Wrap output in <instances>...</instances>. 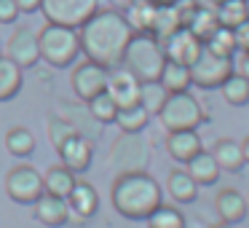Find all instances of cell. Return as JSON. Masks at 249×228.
Instances as JSON below:
<instances>
[{
    "instance_id": "cell-3",
    "label": "cell",
    "mask_w": 249,
    "mask_h": 228,
    "mask_svg": "<svg viewBox=\"0 0 249 228\" xmlns=\"http://www.w3.org/2000/svg\"><path fill=\"white\" fill-rule=\"evenodd\" d=\"M163 62H166V54H163L161 40L153 38L150 33H134L124 51L121 67H126L140 83H147L161 78Z\"/></svg>"
},
{
    "instance_id": "cell-36",
    "label": "cell",
    "mask_w": 249,
    "mask_h": 228,
    "mask_svg": "<svg viewBox=\"0 0 249 228\" xmlns=\"http://www.w3.org/2000/svg\"><path fill=\"white\" fill-rule=\"evenodd\" d=\"M233 35H236V46H238V51H249V19L238 24V27L233 30Z\"/></svg>"
},
{
    "instance_id": "cell-9",
    "label": "cell",
    "mask_w": 249,
    "mask_h": 228,
    "mask_svg": "<svg viewBox=\"0 0 249 228\" xmlns=\"http://www.w3.org/2000/svg\"><path fill=\"white\" fill-rule=\"evenodd\" d=\"M107 89V70L97 62H81V65L72 70V92L78 99L83 102H91L97 94H102Z\"/></svg>"
},
{
    "instance_id": "cell-2",
    "label": "cell",
    "mask_w": 249,
    "mask_h": 228,
    "mask_svg": "<svg viewBox=\"0 0 249 228\" xmlns=\"http://www.w3.org/2000/svg\"><path fill=\"white\" fill-rule=\"evenodd\" d=\"M110 199L126 220H147L156 207L163 204V190L147 172H124L115 177Z\"/></svg>"
},
{
    "instance_id": "cell-8",
    "label": "cell",
    "mask_w": 249,
    "mask_h": 228,
    "mask_svg": "<svg viewBox=\"0 0 249 228\" xmlns=\"http://www.w3.org/2000/svg\"><path fill=\"white\" fill-rule=\"evenodd\" d=\"M6 190L17 204H35V201L43 196V174L35 167H27V164H19L8 172L6 177Z\"/></svg>"
},
{
    "instance_id": "cell-28",
    "label": "cell",
    "mask_w": 249,
    "mask_h": 228,
    "mask_svg": "<svg viewBox=\"0 0 249 228\" xmlns=\"http://www.w3.org/2000/svg\"><path fill=\"white\" fill-rule=\"evenodd\" d=\"M217 22L222 24V27H231L236 30L241 22H247L249 14H247V0H225V3H220L217 6Z\"/></svg>"
},
{
    "instance_id": "cell-34",
    "label": "cell",
    "mask_w": 249,
    "mask_h": 228,
    "mask_svg": "<svg viewBox=\"0 0 249 228\" xmlns=\"http://www.w3.org/2000/svg\"><path fill=\"white\" fill-rule=\"evenodd\" d=\"M70 134H75V126L67 124V121L56 118V121H51V124H49V140H51V145H54V148H59Z\"/></svg>"
},
{
    "instance_id": "cell-21",
    "label": "cell",
    "mask_w": 249,
    "mask_h": 228,
    "mask_svg": "<svg viewBox=\"0 0 249 228\" xmlns=\"http://www.w3.org/2000/svg\"><path fill=\"white\" fill-rule=\"evenodd\" d=\"M212 156H214L217 167L225 169V172H241V167H244L241 142L228 140V137H222V140L214 142V151H212Z\"/></svg>"
},
{
    "instance_id": "cell-41",
    "label": "cell",
    "mask_w": 249,
    "mask_h": 228,
    "mask_svg": "<svg viewBox=\"0 0 249 228\" xmlns=\"http://www.w3.org/2000/svg\"><path fill=\"white\" fill-rule=\"evenodd\" d=\"M212 228H233V226H228V223H217V226H212Z\"/></svg>"
},
{
    "instance_id": "cell-23",
    "label": "cell",
    "mask_w": 249,
    "mask_h": 228,
    "mask_svg": "<svg viewBox=\"0 0 249 228\" xmlns=\"http://www.w3.org/2000/svg\"><path fill=\"white\" fill-rule=\"evenodd\" d=\"M75 183H78V180H75V172H70L67 167H51L49 172L43 174V188H46V193L59 196V199H67Z\"/></svg>"
},
{
    "instance_id": "cell-22",
    "label": "cell",
    "mask_w": 249,
    "mask_h": 228,
    "mask_svg": "<svg viewBox=\"0 0 249 228\" xmlns=\"http://www.w3.org/2000/svg\"><path fill=\"white\" fill-rule=\"evenodd\" d=\"M161 86L166 89L169 94H177V92H188L193 86L190 81V67L188 65H179V62H172L166 59L163 62V70H161Z\"/></svg>"
},
{
    "instance_id": "cell-35",
    "label": "cell",
    "mask_w": 249,
    "mask_h": 228,
    "mask_svg": "<svg viewBox=\"0 0 249 228\" xmlns=\"http://www.w3.org/2000/svg\"><path fill=\"white\" fill-rule=\"evenodd\" d=\"M19 19L17 0H0V24H14Z\"/></svg>"
},
{
    "instance_id": "cell-11",
    "label": "cell",
    "mask_w": 249,
    "mask_h": 228,
    "mask_svg": "<svg viewBox=\"0 0 249 228\" xmlns=\"http://www.w3.org/2000/svg\"><path fill=\"white\" fill-rule=\"evenodd\" d=\"M105 92L110 94V99L118 108H131L140 102V81L121 65L107 70V89Z\"/></svg>"
},
{
    "instance_id": "cell-4",
    "label": "cell",
    "mask_w": 249,
    "mask_h": 228,
    "mask_svg": "<svg viewBox=\"0 0 249 228\" xmlns=\"http://www.w3.org/2000/svg\"><path fill=\"white\" fill-rule=\"evenodd\" d=\"M38 49H40V59H46L51 67H70L81 54L78 30L46 22L43 30L38 33Z\"/></svg>"
},
{
    "instance_id": "cell-25",
    "label": "cell",
    "mask_w": 249,
    "mask_h": 228,
    "mask_svg": "<svg viewBox=\"0 0 249 228\" xmlns=\"http://www.w3.org/2000/svg\"><path fill=\"white\" fill-rule=\"evenodd\" d=\"M147 121H150V113H147L140 102L131 105V108H118V113H115V124H118L121 132H126V134L142 132L147 126Z\"/></svg>"
},
{
    "instance_id": "cell-38",
    "label": "cell",
    "mask_w": 249,
    "mask_h": 228,
    "mask_svg": "<svg viewBox=\"0 0 249 228\" xmlns=\"http://www.w3.org/2000/svg\"><path fill=\"white\" fill-rule=\"evenodd\" d=\"M238 73L249 81V51H241V59H238Z\"/></svg>"
},
{
    "instance_id": "cell-12",
    "label": "cell",
    "mask_w": 249,
    "mask_h": 228,
    "mask_svg": "<svg viewBox=\"0 0 249 228\" xmlns=\"http://www.w3.org/2000/svg\"><path fill=\"white\" fill-rule=\"evenodd\" d=\"M59 158H62V167H67L70 172H86L91 167V158H94V145L91 140H86L83 134H70L59 148Z\"/></svg>"
},
{
    "instance_id": "cell-40",
    "label": "cell",
    "mask_w": 249,
    "mask_h": 228,
    "mask_svg": "<svg viewBox=\"0 0 249 228\" xmlns=\"http://www.w3.org/2000/svg\"><path fill=\"white\" fill-rule=\"evenodd\" d=\"M241 156H244V164H249V137L241 142Z\"/></svg>"
},
{
    "instance_id": "cell-17",
    "label": "cell",
    "mask_w": 249,
    "mask_h": 228,
    "mask_svg": "<svg viewBox=\"0 0 249 228\" xmlns=\"http://www.w3.org/2000/svg\"><path fill=\"white\" fill-rule=\"evenodd\" d=\"M67 207H70V215H78L81 220H89L99 209V193L89 183H75L70 196H67Z\"/></svg>"
},
{
    "instance_id": "cell-30",
    "label": "cell",
    "mask_w": 249,
    "mask_h": 228,
    "mask_svg": "<svg viewBox=\"0 0 249 228\" xmlns=\"http://www.w3.org/2000/svg\"><path fill=\"white\" fill-rule=\"evenodd\" d=\"M204 49H209L212 54H220V57H233L238 51L236 46V35H233L231 27H217L214 33H212L209 40H204Z\"/></svg>"
},
{
    "instance_id": "cell-14",
    "label": "cell",
    "mask_w": 249,
    "mask_h": 228,
    "mask_svg": "<svg viewBox=\"0 0 249 228\" xmlns=\"http://www.w3.org/2000/svg\"><path fill=\"white\" fill-rule=\"evenodd\" d=\"M33 207H35V217H38V223H43V226H49V228H59V226H65V223L70 220L67 199L51 196V193H46V190Z\"/></svg>"
},
{
    "instance_id": "cell-20",
    "label": "cell",
    "mask_w": 249,
    "mask_h": 228,
    "mask_svg": "<svg viewBox=\"0 0 249 228\" xmlns=\"http://www.w3.org/2000/svg\"><path fill=\"white\" fill-rule=\"evenodd\" d=\"M22 89V67L11 57H0V102L14 99Z\"/></svg>"
},
{
    "instance_id": "cell-29",
    "label": "cell",
    "mask_w": 249,
    "mask_h": 228,
    "mask_svg": "<svg viewBox=\"0 0 249 228\" xmlns=\"http://www.w3.org/2000/svg\"><path fill=\"white\" fill-rule=\"evenodd\" d=\"M6 148H8V153H11V156L27 158L30 153L35 151V137L30 134V129H24V126L8 129L6 132Z\"/></svg>"
},
{
    "instance_id": "cell-42",
    "label": "cell",
    "mask_w": 249,
    "mask_h": 228,
    "mask_svg": "<svg viewBox=\"0 0 249 228\" xmlns=\"http://www.w3.org/2000/svg\"><path fill=\"white\" fill-rule=\"evenodd\" d=\"M212 3H214V6H220V3H225V0H212Z\"/></svg>"
},
{
    "instance_id": "cell-6",
    "label": "cell",
    "mask_w": 249,
    "mask_h": 228,
    "mask_svg": "<svg viewBox=\"0 0 249 228\" xmlns=\"http://www.w3.org/2000/svg\"><path fill=\"white\" fill-rule=\"evenodd\" d=\"M99 8V0H43L40 11L46 22L65 24V27L78 30L94 11Z\"/></svg>"
},
{
    "instance_id": "cell-10",
    "label": "cell",
    "mask_w": 249,
    "mask_h": 228,
    "mask_svg": "<svg viewBox=\"0 0 249 228\" xmlns=\"http://www.w3.org/2000/svg\"><path fill=\"white\" fill-rule=\"evenodd\" d=\"M161 46H163L166 59L179 62V65H188V67L193 65V62L198 59V54L204 51V43H201L188 27H177L169 38L161 40Z\"/></svg>"
},
{
    "instance_id": "cell-1",
    "label": "cell",
    "mask_w": 249,
    "mask_h": 228,
    "mask_svg": "<svg viewBox=\"0 0 249 228\" xmlns=\"http://www.w3.org/2000/svg\"><path fill=\"white\" fill-rule=\"evenodd\" d=\"M131 35H134L131 24L126 22V17L121 11H115V8H97V11L78 27L81 51L86 54L89 62H97L105 70L121 65Z\"/></svg>"
},
{
    "instance_id": "cell-31",
    "label": "cell",
    "mask_w": 249,
    "mask_h": 228,
    "mask_svg": "<svg viewBox=\"0 0 249 228\" xmlns=\"http://www.w3.org/2000/svg\"><path fill=\"white\" fill-rule=\"evenodd\" d=\"M169 92L161 86V81H147V83H140V105L147 110V113H156L161 110V105L166 102Z\"/></svg>"
},
{
    "instance_id": "cell-16",
    "label": "cell",
    "mask_w": 249,
    "mask_h": 228,
    "mask_svg": "<svg viewBox=\"0 0 249 228\" xmlns=\"http://www.w3.org/2000/svg\"><path fill=\"white\" fill-rule=\"evenodd\" d=\"M214 207H217V215H220L222 223L228 226H238V223L247 217L249 207H247V199H244L238 190L233 188H222L214 199Z\"/></svg>"
},
{
    "instance_id": "cell-39",
    "label": "cell",
    "mask_w": 249,
    "mask_h": 228,
    "mask_svg": "<svg viewBox=\"0 0 249 228\" xmlns=\"http://www.w3.org/2000/svg\"><path fill=\"white\" fill-rule=\"evenodd\" d=\"M110 3H113V8H115V11H121V14H124V11H129V8L134 6L137 0H110Z\"/></svg>"
},
{
    "instance_id": "cell-26",
    "label": "cell",
    "mask_w": 249,
    "mask_h": 228,
    "mask_svg": "<svg viewBox=\"0 0 249 228\" xmlns=\"http://www.w3.org/2000/svg\"><path fill=\"white\" fill-rule=\"evenodd\" d=\"M222 97H225L228 105H236V108H244L249 102V81L241 76V73L233 70L231 76L222 81Z\"/></svg>"
},
{
    "instance_id": "cell-18",
    "label": "cell",
    "mask_w": 249,
    "mask_h": 228,
    "mask_svg": "<svg viewBox=\"0 0 249 228\" xmlns=\"http://www.w3.org/2000/svg\"><path fill=\"white\" fill-rule=\"evenodd\" d=\"M220 172H222V169L217 167L214 156L206 153V151L196 153V156L188 161V174L196 180L198 188H201V185H214L217 180H220Z\"/></svg>"
},
{
    "instance_id": "cell-32",
    "label": "cell",
    "mask_w": 249,
    "mask_h": 228,
    "mask_svg": "<svg viewBox=\"0 0 249 228\" xmlns=\"http://www.w3.org/2000/svg\"><path fill=\"white\" fill-rule=\"evenodd\" d=\"M147 223H150V228H185L182 212L177 207H166V204L156 207V212L147 217Z\"/></svg>"
},
{
    "instance_id": "cell-13",
    "label": "cell",
    "mask_w": 249,
    "mask_h": 228,
    "mask_svg": "<svg viewBox=\"0 0 249 228\" xmlns=\"http://www.w3.org/2000/svg\"><path fill=\"white\" fill-rule=\"evenodd\" d=\"M8 57H11L22 70L35 67V65H38V59H40L38 35L30 33V30H19V33L8 40Z\"/></svg>"
},
{
    "instance_id": "cell-24",
    "label": "cell",
    "mask_w": 249,
    "mask_h": 228,
    "mask_svg": "<svg viewBox=\"0 0 249 228\" xmlns=\"http://www.w3.org/2000/svg\"><path fill=\"white\" fill-rule=\"evenodd\" d=\"M156 11H158L156 3H150V0H137L129 11H124V17H126V22L131 24L134 33H153Z\"/></svg>"
},
{
    "instance_id": "cell-37",
    "label": "cell",
    "mask_w": 249,
    "mask_h": 228,
    "mask_svg": "<svg viewBox=\"0 0 249 228\" xmlns=\"http://www.w3.org/2000/svg\"><path fill=\"white\" fill-rule=\"evenodd\" d=\"M40 3H43V0H17L19 14H35V11H40Z\"/></svg>"
},
{
    "instance_id": "cell-15",
    "label": "cell",
    "mask_w": 249,
    "mask_h": 228,
    "mask_svg": "<svg viewBox=\"0 0 249 228\" xmlns=\"http://www.w3.org/2000/svg\"><path fill=\"white\" fill-rule=\"evenodd\" d=\"M204 151L201 145V137L196 129H182V132H169L166 137V153L179 164H188L196 153Z\"/></svg>"
},
{
    "instance_id": "cell-5",
    "label": "cell",
    "mask_w": 249,
    "mask_h": 228,
    "mask_svg": "<svg viewBox=\"0 0 249 228\" xmlns=\"http://www.w3.org/2000/svg\"><path fill=\"white\" fill-rule=\"evenodd\" d=\"M158 121L163 124L166 132H182V129H198L206 121V115L201 110L198 99L190 92H177V94H169L166 102L161 105Z\"/></svg>"
},
{
    "instance_id": "cell-43",
    "label": "cell",
    "mask_w": 249,
    "mask_h": 228,
    "mask_svg": "<svg viewBox=\"0 0 249 228\" xmlns=\"http://www.w3.org/2000/svg\"><path fill=\"white\" fill-rule=\"evenodd\" d=\"M247 14H249V0H247Z\"/></svg>"
},
{
    "instance_id": "cell-19",
    "label": "cell",
    "mask_w": 249,
    "mask_h": 228,
    "mask_svg": "<svg viewBox=\"0 0 249 228\" xmlns=\"http://www.w3.org/2000/svg\"><path fill=\"white\" fill-rule=\"evenodd\" d=\"M166 188H169V196H172L177 204H190L196 201L198 196V185L196 180L188 174V169H172L166 177Z\"/></svg>"
},
{
    "instance_id": "cell-33",
    "label": "cell",
    "mask_w": 249,
    "mask_h": 228,
    "mask_svg": "<svg viewBox=\"0 0 249 228\" xmlns=\"http://www.w3.org/2000/svg\"><path fill=\"white\" fill-rule=\"evenodd\" d=\"M89 108H91V115L99 121V124H115V113H118V105L110 99L107 92L97 94V97L89 102Z\"/></svg>"
},
{
    "instance_id": "cell-27",
    "label": "cell",
    "mask_w": 249,
    "mask_h": 228,
    "mask_svg": "<svg viewBox=\"0 0 249 228\" xmlns=\"http://www.w3.org/2000/svg\"><path fill=\"white\" fill-rule=\"evenodd\" d=\"M177 27H182L177 6H158V11H156V22H153V33H150L153 38L163 40V38H169V35H172Z\"/></svg>"
},
{
    "instance_id": "cell-7",
    "label": "cell",
    "mask_w": 249,
    "mask_h": 228,
    "mask_svg": "<svg viewBox=\"0 0 249 228\" xmlns=\"http://www.w3.org/2000/svg\"><path fill=\"white\" fill-rule=\"evenodd\" d=\"M231 73H233V57H220V54H212L209 49H204L198 54V59L190 65V81L198 89L212 92V89H220Z\"/></svg>"
}]
</instances>
